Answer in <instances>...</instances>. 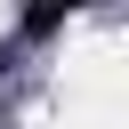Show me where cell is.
<instances>
[{
    "mask_svg": "<svg viewBox=\"0 0 129 129\" xmlns=\"http://www.w3.org/2000/svg\"><path fill=\"white\" fill-rule=\"evenodd\" d=\"M16 32H24V40H48V32H64V8H56V0H40V8H24V16H16Z\"/></svg>",
    "mask_w": 129,
    "mask_h": 129,
    "instance_id": "6da1fadb",
    "label": "cell"
}]
</instances>
